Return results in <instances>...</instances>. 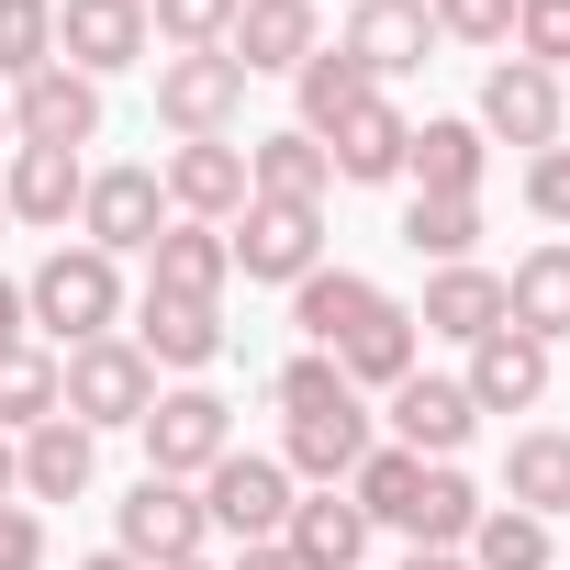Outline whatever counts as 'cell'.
I'll return each instance as SVG.
<instances>
[{"label": "cell", "instance_id": "6da1fadb", "mask_svg": "<svg viewBox=\"0 0 570 570\" xmlns=\"http://www.w3.org/2000/svg\"><path fill=\"white\" fill-rule=\"evenodd\" d=\"M23 314L46 325V347L68 358V347H90V336H124V257H101V246H46L35 257V279H23Z\"/></svg>", "mask_w": 570, "mask_h": 570}, {"label": "cell", "instance_id": "7a4b0ae2", "mask_svg": "<svg viewBox=\"0 0 570 570\" xmlns=\"http://www.w3.org/2000/svg\"><path fill=\"white\" fill-rule=\"evenodd\" d=\"M146 403H157V370H146L135 336H90V347L57 358V414L68 425L112 436V425H146Z\"/></svg>", "mask_w": 570, "mask_h": 570}, {"label": "cell", "instance_id": "3957f363", "mask_svg": "<svg viewBox=\"0 0 570 570\" xmlns=\"http://www.w3.org/2000/svg\"><path fill=\"white\" fill-rule=\"evenodd\" d=\"M190 492H202V514H213V537H224V548H268L279 525H292V503H303V481L279 470L268 448H224Z\"/></svg>", "mask_w": 570, "mask_h": 570}, {"label": "cell", "instance_id": "277c9868", "mask_svg": "<svg viewBox=\"0 0 570 570\" xmlns=\"http://www.w3.org/2000/svg\"><path fill=\"white\" fill-rule=\"evenodd\" d=\"M112 548L135 559V570H179V559H213V514H202V492L190 481H135L124 503H112Z\"/></svg>", "mask_w": 570, "mask_h": 570}, {"label": "cell", "instance_id": "5b68a950", "mask_svg": "<svg viewBox=\"0 0 570 570\" xmlns=\"http://www.w3.org/2000/svg\"><path fill=\"white\" fill-rule=\"evenodd\" d=\"M135 436H146V470H157V481H202V470L235 448V403H224L213 381H179V392L146 403Z\"/></svg>", "mask_w": 570, "mask_h": 570}, {"label": "cell", "instance_id": "8992f818", "mask_svg": "<svg viewBox=\"0 0 570 570\" xmlns=\"http://www.w3.org/2000/svg\"><path fill=\"white\" fill-rule=\"evenodd\" d=\"M224 246H235V268H246V279L292 292V279H314V268H325V202H246V213L224 224Z\"/></svg>", "mask_w": 570, "mask_h": 570}, {"label": "cell", "instance_id": "52a82bcc", "mask_svg": "<svg viewBox=\"0 0 570 570\" xmlns=\"http://www.w3.org/2000/svg\"><path fill=\"white\" fill-rule=\"evenodd\" d=\"M146 68H157V124H168L179 146L246 124V68H235V57H146Z\"/></svg>", "mask_w": 570, "mask_h": 570}, {"label": "cell", "instance_id": "ba28073f", "mask_svg": "<svg viewBox=\"0 0 570 570\" xmlns=\"http://www.w3.org/2000/svg\"><path fill=\"white\" fill-rule=\"evenodd\" d=\"M157 190H168V213L179 224H235L257 190H246V146L235 135H190V146H168L157 157Z\"/></svg>", "mask_w": 570, "mask_h": 570}, {"label": "cell", "instance_id": "9c48e42d", "mask_svg": "<svg viewBox=\"0 0 570 570\" xmlns=\"http://www.w3.org/2000/svg\"><path fill=\"white\" fill-rule=\"evenodd\" d=\"M146 57H157L146 0H57V68H79V79H124V68H146Z\"/></svg>", "mask_w": 570, "mask_h": 570}, {"label": "cell", "instance_id": "30bf717a", "mask_svg": "<svg viewBox=\"0 0 570 570\" xmlns=\"http://www.w3.org/2000/svg\"><path fill=\"white\" fill-rule=\"evenodd\" d=\"M0 101H12V146H68V157L101 146V79H79V68H35Z\"/></svg>", "mask_w": 570, "mask_h": 570}, {"label": "cell", "instance_id": "8fae6325", "mask_svg": "<svg viewBox=\"0 0 570 570\" xmlns=\"http://www.w3.org/2000/svg\"><path fill=\"white\" fill-rule=\"evenodd\" d=\"M470 124H481L492 146H525V157L570 135V112H559V79H548V68H525V57H492V68H481V112H470Z\"/></svg>", "mask_w": 570, "mask_h": 570}, {"label": "cell", "instance_id": "7c38bea8", "mask_svg": "<svg viewBox=\"0 0 570 570\" xmlns=\"http://www.w3.org/2000/svg\"><path fill=\"white\" fill-rule=\"evenodd\" d=\"M157 224H168L157 168H90V190H79V246H101V257H146Z\"/></svg>", "mask_w": 570, "mask_h": 570}, {"label": "cell", "instance_id": "4fadbf2b", "mask_svg": "<svg viewBox=\"0 0 570 570\" xmlns=\"http://www.w3.org/2000/svg\"><path fill=\"white\" fill-rule=\"evenodd\" d=\"M381 314H403V303L381 292L370 268H336V257H325L314 279H292V325H303V347H325V358H336V347H358Z\"/></svg>", "mask_w": 570, "mask_h": 570}, {"label": "cell", "instance_id": "5bb4252c", "mask_svg": "<svg viewBox=\"0 0 570 570\" xmlns=\"http://www.w3.org/2000/svg\"><path fill=\"white\" fill-rule=\"evenodd\" d=\"M79 190H90V157H68V146H12L0 157V213L35 224V235H68Z\"/></svg>", "mask_w": 570, "mask_h": 570}, {"label": "cell", "instance_id": "9a60e30c", "mask_svg": "<svg viewBox=\"0 0 570 570\" xmlns=\"http://www.w3.org/2000/svg\"><path fill=\"white\" fill-rule=\"evenodd\" d=\"M403 179H414L425 202H481V179H492V135H481L470 112H425L414 146H403Z\"/></svg>", "mask_w": 570, "mask_h": 570}, {"label": "cell", "instance_id": "2e32d148", "mask_svg": "<svg viewBox=\"0 0 570 570\" xmlns=\"http://www.w3.org/2000/svg\"><path fill=\"white\" fill-rule=\"evenodd\" d=\"M548 347L525 336V325H492L481 347H470V370H459V392H470V414H537L548 403Z\"/></svg>", "mask_w": 570, "mask_h": 570}, {"label": "cell", "instance_id": "e0dca14e", "mask_svg": "<svg viewBox=\"0 0 570 570\" xmlns=\"http://www.w3.org/2000/svg\"><path fill=\"white\" fill-rule=\"evenodd\" d=\"M370 448H381V436H370V403L347 392V403H325V414H292V436H279V470L314 481V492H336Z\"/></svg>", "mask_w": 570, "mask_h": 570}, {"label": "cell", "instance_id": "ac0fdd59", "mask_svg": "<svg viewBox=\"0 0 570 570\" xmlns=\"http://www.w3.org/2000/svg\"><path fill=\"white\" fill-rule=\"evenodd\" d=\"M403 146H414V124H403V101L392 90H370L336 135H325V168L347 179V190H392L403 179Z\"/></svg>", "mask_w": 570, "mask_h": 570}, {"label": "cell", "instance_id": "d6986e66", "mask_svg": "<svg viewBox=\"0 0 570 570\" xmlns=\"http://www.w3.org/2000/svg\"><path fill=\"white\" fill-rule=\"evenodd\" d=\"M12 481H23V503H79L101 481V436L68 425V414H46L35 436H12Z\"/></svg>", "mask_w": 570, "mask_h": 570}, {"label": "cell", "instance_id": "ffe728a7", "mask_svg": "<svg viewBox=\"0 0 570 570\" xmlns=\"http://www.w3.org/2000/svg\"><path fill=\"white\" fill-rule=\"evenodd\" d=\"M224 279H235V246H224V224H157V246H146V292H168V303H224Z\"/></svg>", "mask_w": 570, "mask_h": 570}, {"label": "cell", "instance_id": "44dd1931", "mask_svg": "<svg viewBox=\"0 0 570 570\" xmlns=\"http://www.w3.org/2000/svg\"><path fill=\"white\" fill-rule=\"evenodd\" d=\"M314 46H325V35H314V0H235V35H224V57H235L246 79H292Z\"/></svg>", "mask_w": 570, "mask_h": 570}, {"label": "cell", "instance_id": "7402d4cb", "mask_svg": "<svg viewBox=\"0 0 570 570\" xmlns=\"http://www.w3.org/2000/svg\"><path fill=\"white\" fill-rule=\"evenodd\" d=\"M135 347H146V370L202 381V370L224 358V303H168V292H146V303H135Z\"/></svg>", "mask_w": 570, "mask_h": 570}, {"label": "cell", "instance_id": "603a6c76", "mask_svg": "<svg viewBox=\"0 0 570 570\" xmlns=\"http://www.w3.org/2000/svg\"><path fill=\"white\" fill-rule=\"evenodd\" d=\"M470 436H481V414H470L459 381H436V370L392 381V448H414V459H459Z\"/></svg>", "mask_w": 570, "mask_h": 570}, {"label": "cell", "instance_id": "cb8c5ba5", "mask_svg": "<svg viewBox=\"0 0 570 570\" xmlns=\"http://www.w3.org/2000/svg\"><path fill=\"white\" fill-rule=\"evenodd\" d=\"M414 325L448 336V347H481V336L503 325V268H481V257L436 268V279H425V303H414Z\"/></svg>", "mask_w": 570, "mask_h": 570}, {"label": "cell", "instance_id": "d4e9b609", "mask_svg": "<svg viewBox=\"0 0 570 570\" xmlns=\"http://www.w3.org/2000/svg\"><path fill=\"white\" fill-rule=\"evenodd\" d=\"M347 57H358L370 79H414V68L436 57L425 0H358V12H347Z\"/></svg>", "mask_w": 570, "mask_h": 570}, {"label": "cell", "instance_id": "484cf974", "mask_svg": "<svg viewBox=\"0 0 570 570\" xmlns=\"http://www.w3.org/2000/svg\"><path fill=\"white\" fill-rule=\"evenodd\" d=\"M503 325H525L537 347L570 336V235H548V246H525L503 268Z\"/></svg>", "mask_w": 570, "mask_h": 570}, {"label": "cell", "instance_id": "4316f807", "mask_svg": "<svg viewBox=\"0 0 570 570\" xmlns=\"http://www.w3.org/2000/svg\"><path fill=\"white\" fill-rule=\"evenodd\" d=\"M503 503L537 514V525L570 514V425H525V436L503 448Z\"/></svg>", "mask_w": 570, "mask_h": 570}, {"label": "cell", "instance_id": "83f0119b", "mask_svg": "<svg viewBox=\"0 0 570 570\" xmlns=\"http://www.w3.org/2000/svg\"><path fill=\"white\" fill-rule=\"evenodd\" d=\"M279 548H292L303 570H358V559H370V514H358L347 492H303L292 525H279Z\"/></svg>", "mask_w": 570, "mask_h": 570}, {"label": "cell", "instance_id": "f1b7e54d", "mask_svg": "<svg viewBox=\"0 0 570 570\" xmlns=\"http://www.w3.org/2000/svg\"><path fill=\"white\" fill-rule=\"evenodd\" d=\"M246 190L257 202H325L336 168H325V146L303 124H279V135H246Z\"/></svg>", "mask_w": 570, "mask_h": 570}, {"label": "cell", "instance_id": "f546056e", "mask_svg": "<svg viewBox=\"0 0 570 570\" xmlns=\"http://www.w3.org/2000/svg\"><path fill=\"white\" fill-rule=\"evenodd\" d=\"M470 525H481V481H470L459 459H425V481H414V503H403V537H414V548H470Z\"/></svg>", "mask_w": 570, "mask_h": 570}, {"label": "cell", "instance_id": "4dcf8cb0", "mask_svg": "<svg viewBox=\"0 0 570 570\" xmlns=\"http://www.w3.org/2000/svg\"><path fill=\"white\" fill-rule=\"evenodd\" d=\"M370 90H381V79H370L347 46H314V57L292 68V101H303V135H314V146H325V135H336V124H347Z\"/></svg>", "mask_w": 570, "mask_h": 570}, {"label": "cell", "instance_id": "1f68e13d", "mask_svg": "<svg viewBox=\"0 0 570 570\" xmlns=\"http://www.w3.org/2000/svg\"><path fill=\"white\" fill-rule=\"evenodd\" d=\"M336 370H347V392H392V381H414V370H425V325H414V303L381 314L358 347H336Z\"/></svg>", "mask_w": 570, "mask_h": 570}, {"label": "cell", "instance_id": "d6a6232c", "mask_svg": "<svg viewBox=\"0 0 570 570\" xmlns=\"http://www.w3.org/2000/svg\"><path fill=\"white\" fill-rule=\"evenodd\" d=\"M459 559H470V570H548V559H559V525H537V514H514V503H481V525H470Z\"/></svg>", "mask_w": 570, "mask_h": 570}, {"label": "cell", "instance_id": "836d02e7", "mask_svg": "<svg viewBox=\"0 0 570 570\" xmlns=\"http://www.w3.org/2000/svg\"><path fill=\"white\" fill-rule=\"evenodd\" d=\"M57 414V347H0V436H35Z\"/></svg>", "mask_w": 570, "mask_h": 570}, {"label": "cell", "instance_id": "e575fe53", "mask_svg": "<svg viewBox=\"0 0 570 570\" xmlns=\"http://www.w3.org/2000/svg\"><path fill=\"white\" fill-rule=\"evenodd\" d=\"M414 481H425V459H414V448H370V459H358V470H347L336 492H347V503H358L370 525H403V503H414Z\"/></svg>", "mask_w": 570, "mask_h": 570}, {"label": "cell", "instance_id": "d590c367", "mask_svg": "<svg viewBox=\"0 0 570 570\" xmlns=\"http://www.w3.org/2000/svg\"><path fill=\"white\" fill-rule=\"evenodd\" d=\"M146 35H157V57H224L235 0H146Z\"/></svg>", "mask_w": 570, "mask_h": 570}, {"label": "cell", "instance_id": "8d00e7d4", "mask_svg": "<svg viewBox=\"0 0 570 570\" xmlns=\"http://www.w3.org/2000/svg\"><path fill=\"white\" fill-rule=\"evenodd\" d=\"M403 246L436 257V268H459V257L481 246V202H425V190H414V202H403Z\"/></svg>", "mask_w": 570, "mask_h": 570}, {"label": "cell", "instance_id": "74e56055", "mask_svg": "<svg viewBox=\"0 0 570 570\" xmlns=\"http://www.w3.org/2000/svg\"><path fill=\"white\" fill-rule=\"evenodd\" d=\"M57 68V0H0V90Z\"/></svg>", "mask_w": 570, "mask_h": 570}, {"label": "cell", "instance_id": "f35d334b", "mask_svg": "<svg viewBox=\"0 0 570 570\" xmlns=\"http://www.w3.org/2000/svg\"><path fill=\"white\" fill-rule=\"evenodd\" d=\"M268 392H279V414H325V403H347V370H336L325 347H292ZM358 403H370V392H358Z\"/></svg>", "mask_w": 570, "mask_h": 570}, {"label": "cell", "instance_id": "ab89813d", "mask_svg": "<svg viewBox=\"0 0 570 570\" xmlns=\"http://www.w3.org/2000/svg\"><path fill=\"white\" fill-rule=\"evenodd\" d=\"M503 57L570 79V0H514V46H503Z\"/></svg>", "mask_w": 570, "mask_h": 570}, {"label": "cell", "instance_id": "60d3db41", "mask_svg": "<svg viewBox=\"0 0 570 570\" xmlns=\"http://www.w3.org/2000/svg\"><path fill=\"white\" fill-rule=\"evenodd\" d=\"M425 23L448 46H514V0H425Z\"/></svg>", "mask_w": 570, "mask_h": 570}, {"label": "cell", "instance_id": "b9f144b4", "mask_svg": "<svg viewBox=\"0 0 570 570\" xmlns=\"http://www.w3.org/2000/svg\"><path fill=\"white\" fill-rule=\"evenodd\" d=\"M525 213L570 235V146H537V157H525Z\"/></svg>", "mask_w": 570, "mask_h": 570}, {"label": "cell", "instance_id": "7bdbcfd3", "mask_svg": "<svg viewBox=\"0 0 570 570\" xmlns=\"http://www.w3.org/2000/svg\"><path fill=\"white\" fill-rule=\"evenodd\" d=\"M0 570H46V514L35 503H0Z\"/></svg>", "mask_w": 570, "mask_h": 570}, {"label": "cell", "instance_id": "ee69618b", "mask_svg": "<svg viewBox=\"0 0 570 570\" xmlns=\"http://www.w3.org/2000/svg\"><path fill=\"white\" fill-rule=\"evenodd\" d=\"M23 325H35L23 314V279H0V347H23Z\"/></svg>", "mask_w": 570, "mask_h": 570}, {"label": "cell", "instance_id": "f6af8a7d", "mask_svg": "<svg viewBox=\"0 0 570 570\" xmlns=\"http://www.w3.org/2000/svg\"><path fill=\"white\" fill-rule=\"evenodd\" d=\"M224 570H303V559H292V548H279V537H268V548H235Z\"/></svg>", "mask_w": 570, "mask_h": 570}, {"label": "cell", "instance_id": "bcb514c9", "mask_svg": "<svg viewBox=\"0 0 570 570\" xmlns=\"http://www.w3.org/2000/svg\"><path fill=\"white\" fill-rule=\"evenodd\" d=\"M403 570H470V559H459V548H414Z\"/></svg>", "mask_w": 570, "mask_h": 570}, {"label": "cell", "instance_id": "7dc6e473", "mask_svg": "<svg viewBox=\"0 0 570 570\" xmlns=\"http://www.w3.org/2000/svg\"><path fill=\"white\" fill-rule=\"evenodd\" d=\"M0 503H23V481H12V436H0Z\"/></svg>", "mask_w": 570, "mask_h": 570}, {"label": "cell", "instance_id": "c3c4849f", "mask_svg": "<svg viewBox=\"0 0 570 570\" xmlns=\"http://www.w3.org/2000/svg\"><path fill=\"white\" fill-rule=\"evenodd\" d=\"M79 570H135V559H124V548H101V559H79Z\"/></svg>", "mask_w": 570, "mask_h": 570}, {"label": "cell", "instance_id": "681fc988", "mask_svg": "<svg viewBox=\"0 0 570 570\" xmlns=\"http://www.w3.org/2000/svg\"><path fill=\"white\" fill-rule=\"evenodd\" d=\"M0 157H12V101H0Z\"/></svg>", "mask_w": 570, "mask_h": 570}, {"label": "cell", "instance_id": "f907efd6", "mask_svg": "<svg viewBox=\"0 0 570 570\" xmlns=\"http://www.w3.org/2000/svg\"><path fill=\"white\" fill-rule=\"evenodd\" d=\"M179 570H224V559H179Z\"/></svg>", "mask_w": 570, "mask_h": 570}, {"label": "cell", "instance_id": "816d5d0a", "mask_svg": "<svg viewBox=\"0 0 570 570\" xmlns=\"http://www.w3.org/2000/svg\"><path fill=\"white\" fill-rule=\"evenodd\" d=\"M559 112H570V79H559Z\"/></svg>", "mask_w": 570, "mask_h": 570}, {"label": "cell", "instance_id": "f5cc1de1", "mask_svg": "<svg viewBox=\"0 0 570 570\" xmlns=\"http://www.w3.org/2000/svg\"><path fill=\"white\" fill-rule=\"evenodd\" d=\"M0 235H12V213H0Z\"/></svg>", "mask_w": 570, "mask_h": 570}, {"label": "cell", "instance_id": "db71d44e", "mask_svg": "<svg viewBox=\"0 0 570 570\" xmlns=\"http://www.w3.org/2000/svg\"><path fill=\"white\" fill-rule=\"evenodd\" d=\"M314 12H325V0H314Z\"/></svg>", "mask_w": 570, "mask_h": 570}]
</instances>
